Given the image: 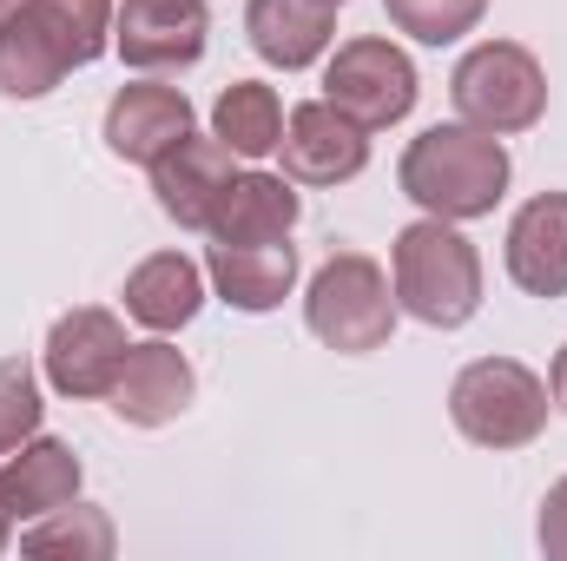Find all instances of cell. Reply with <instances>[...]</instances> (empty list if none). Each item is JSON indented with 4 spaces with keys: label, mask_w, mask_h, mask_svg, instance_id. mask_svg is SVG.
Masks as SVG:
<instances>
[{
    "label": "cell",
    "mask_w": 567,
    "mask_h": 561,
    "mask_svg": "<svg viewBox=\"0 0 567 561\" xmlns=\"http://www.w3.org/2000/svg\"><path fill=\"white\" fill-rule=\"evenodd\" d=\"M113 47V0H20L0 20V93L40 100Z\"/></svg>",
    "instance_id": "6da1fadb"
},
{
    "label": "cell",
    "mask_w": 567,
    "mask_h": 561,
    "mask_svg": "<svg viewBox=\"0 0 567 561\" xmlns=\"http://www.w3.org/2000/svg\"><path fill=\"white\" fill-rule=\"evenodd\" d=\"M508 145L482 126H429L423 140H410L403 152V192L423 205L429 218H488L508 192Z\"/></svg>",
    "instance_id": "7a4b0ae2"
},
{
    "label": "cell",
    "mask_w": 567,
    "mask_h": 561,
    "mask_svg": "<svg viewBox=\"0 0 567 561\" xmlns=\"http://www.w3.org/2000/svg\"><path fill=\"white\" fill-rule=\"evenodd\" d=\"M390 290L429 330H462L482 310V258L449 218H416L390 245Z\"/></svg>",
    "instance_id": "3957f363"
},
{
    "label": "cell",
    "mask_w": 567,
    "mask_h": 561,
    "mask_svg": "<svg viewBox=\"0 0 567 561\" xmlns=\"http://www.w3.org/2000/svg\"><path fill=\"white\" fill-rule=\"evenodd\" d=\"M303 324L317 344L343 350V357H370L390 344L396 330V297H390V278L377 258L363 252H330L317 265V278L303 290Z\"/></svg>",
    "instance_id": "277c9868"
},
{
    "label": "cell",
    "mask_w": 567,
    "mask_h": 561,
    "mask_svg": "<svg viewBox=\"0 0 567 561\" xmlns=\"http://www.w3.org/2000/svg\"><path fill=\"white\" fill-rule=\"evenodd\" d=\"M449 100L462 113V126H482V133H528L542 113H548V73L528 47L515 40H482L462 53V67L449 73Z\"/></svg>",
    "instance_id": "5b68a950"
},
{
    "label": "cell",
    "mask_w": 567,
    "mask_h": 561,
    "mask_svg": "<svg viewBox=\"0 0 567 561\" xmlns=\"http://www.w3.org/2000/svg\"><path fill=\"white\" fill-rule=\"evenodd\" d=\"M449 417L482 449H528L548 429V384L515 357H482L455 377Z\"/></svg>",
    "instance_id": "8992f818"
},
{
    "label": "cell",
    "mask_w": 567,
    "mask_h": 561,
    "mask_svg": "<svg viewBox=\"0 0 567 561\" xmlns=\"http://www.w3.org/2000/svg\"><path fill=\"white\" fill-rule=\"evenodd\" d=\"M323 100L337 113H350L363 133H383V126L410 120V106H416V67H410L403 47L377 40V33L343 40L330 53V67H323Z\"/></svg>",
    "instance_id": "52a82bcc"
},
{
    "label": "cell",
    "mask_w": 567,
    "mask_h": 561,
    "mask_svg": "<svg viewBox=\"0 0 567 561\" xmlns=\"http://www.w3.org/2000/svg\"><path fill=\"white\" fill-rule=\"evenodd\" d=\"M212 13L205 0H120L113 7V47L133 73H185L205 60Z\"/></svg>",
    "instance_id": "ba28073f"
},
{
    "label": "cell",
    "mask_w": 567,
    "mask_h": 561,
    "mask_svg": "<svg viewBox=\"0 0 567 561\" xmlns=\"http://www.w3.org/2000/svg\"><path fill=\"white\" fill-rule=\"evenodd\" d=\"M126 350H133L126 324L100 304H80V310L53 317V330H47V384L60 397H106Z\"/></svg>",
    "instance_id": "9c48e42d"
},
{
    "label": "cell",
    "mask_w": 567,
    "mask_h": 561,
    "mask_svg": "<svg viewBox=\"0 0 567 561\" xmlns=\"http://www.w3.org/2000/svg\"><path fill=\"white\" fill-rule=\"evenodd\" d=\"M278 152H284V178H297V185H350L370 165V133L350 113H337L330 100H303L284 120Z\"/></svg>",
    "instance_id": "30bf717a"
},
{
    "label": "cell",
    "mask_w": 567,
    "mask_h": 561,
    "mask_svg": "<svg viewBox=\"0 0 567 561\" xmlns=\"http://www.w3.org/2000/svg\"><path fill=\"white\" fill-rule=\"evenodd\" d=\"M231 178H238V152L218 140V133H212V140L185 133L178 145H165V152L152 159L158 212L178 218L185 232H212V212H218V198L231 192Z\"/></svg>",
    "instance_id": "8fae6325"
},
{
    "label": "cell",
    "mask_w": 567,
    "mask_h": 561,
    "mask_svg": "<svg viewBox=\"0 0 567 561\" xmlns=\"http://www.w3.org/2000/svg\"><path fill=\"white\" fill-rule=\"evenodd\" d=\"M192 390H198V377H192V364H185V350H172V344H133L126 350V364H120V377H113V417L133 422V429H165L172 417H185L192 410Z\"/></svg>",
    "instance_id": "7c38bea8"
},
{
    "label": "cell",
    "mask_w": 567,
    "mask_h": 561,
    "mask_svg": "<svg viewBox=\"0 0 567 561\" xmlns=\"http://www.w3.org/2000/svg\"><path fill=\"white\" fill-rule=\"evenodd\" d=\"M80 496V456L60 436H27L13 456H0V509L13 522H40Z\"/></svg>",
    "instance_id": "4fadbf2b"
},
{
    "label": "cell",
    "mask_w": 567,
    "mask_h": 561,
    "mask_svg": "<svg viewBox=\"0 0 567 561\" xmlns=\"http://www.w3.org/2000/svg\"><path fill=\"white\" fill-rule=\"evenodd\" d=\"M185 133H192V100L178 86L140 80V86H120L113 106H106V145L126 165H152L165 145H178Z\"/></svg>",
    "instance_id": "5bb4252c"
},
{
    "label": "cell",
    "mask_w": 567,
    "mask_h": 561,
    "mask_svg": "<svg viewBox=\"0 0 567 561\" xmlns=\"http://www.w3.org/2000/svg\"><path fill=\"white\" fill-rule=\"evenodd\" d=\"M508 278L528 297H567V192H542L508 225Z\"/></svg>",
    "instance_id": "9a60e30c"
},
{
    "label": "cell",
    "mask_w": 567,
    "mask_h": 561,
    "mask_svg": "<svg viewBox=\"0 0 567 561\" xmlns=\"http://www.w3.org/2000/svg\"><path fill=\"white\" fill-rule=\"evenodd\" d=\"M303 198H297V178H278V172H238L231 192L218 198L212 212V245H271V238H290Z\"/></svg>",
    "instance_id": "2e32d148"
},
{
    "label": "cell",
    "mask_w": 567,
    "mask_h": 561,
    "mask_svg": "<svg viewBox=\"0 0 567 561\" xmlns=\"http://www.w3.org/2000/svg\"><path fill=\"white\" fill-rule=\"evenodd\" d=\"M245 33H251L258 60L297 73V67H310V60L330 53V40H337V7H330V0H251V7H245Z\"/></svg>",
    "instance_id": "e0dca14e"
},
{
    "label": "cell",
    "mask_w": 567,
    "mask_h": 561,
    "mask_svg": "<svg viewBox=\"0 0 567 561\" xmlns=\"http://www.w3.org/2000/svg\"><path fill=\"white\" fill-rule=\"evenodd\" d=\"M205 272L218 284V297L231 310H278L297 284V245L271 238V245H212Z\"/></svg>",
    "instance_id": "ac0fdd59"
},
{
    "label": "cell",
    "mask_w": 567,
    "mask_h": 561,
    "mask_svg": "<svg viewBox=\"0 0 567 561\" xmlns=\"http://www.w3.org/2000/svg\"><path fill=\"white\" fill-rule=\"evenodd\" d=\"M205 304V272L185 252H158L126 278V317H140L145 330H185Z\"/></svg>",
    "instance_id": "d6986e66"
},
{
    "label": "cell",
    "mask_w": 567,
    "mask_h": 561,
    "mask_svg": "<svg viewBox=\"0 0 567 561\" xmlns=\"http://www.w3.org/2000/svg\"><path fill=\"white\" fill-rule=\"evenodd\" d=\"M212 133L231 145L238 159H265L284 140V100L265 80H231L212 106Z\"/></svg>",
    "instance_id": "ffe728a7"
},
{
    "label": "cell",
    "mask_w": 567,
    "mask_h": 561,
    "mask_svg": "<svg viewBox=\"0 0 567 561\" xmlns=\"http://www.w3.org/2000/svg\"><path fill=\"white\" fill-rule=\"evenodd\" d=\"M113 516L106 509H93V502H66V509H53V516H40L27 536H20V549L40 561H106L113 555Z\"/></svg>",
    "instance_id": "44dd1931"
},
{
    "label": "cell",
    "mask_w": 567,
    "mask_h": 561,
    "mask_svg": "<svg viewBox=\"0 0 567 561\" xmlns=\"http://www.w3.org/2000/svg\"><path fill=\"white\" fill-rule=\"evenodd\" d=\"M383 13H390L396 33H410L423 47H449V40H462V33L482 27L488 0H383Z\"/></svg>",
    "instance_id": "7402d4cb"
},
{
    "label": "cell",
    "mask_w": 567,
    "mask_h": 561,
    "mask_svg": "<svg viewBox=\"0 0 567 561\" xmlns=\"http://www.w3.org/2000/svg\"><path fill=\"white\" fill-rule=\"evenodd\" d=\"M40 384L20 357H0V456H13L33 429H40Z\"/></svg>",
    "instance_id": "603a6c76"
},
{
    "label": "cell",
    "mask_w": 567,
    "mask_h": 561,
    "mask_svg": "<svg viewBox=\"0 0 567 561\" xmlns=\"http://www.w3.org/2000/svg\"><path fill=\"white\" fill-rule=\"evenodd\" d=\"M542 549L555 561H567V476L542 496Z\"/></svg>",
    "instance_id": "cb8c5ba5"
},
{
    "label": "cell",
    "mask_w": 567,
    "mask_h": 561,
    "mask_svg": "<svg viewBox=\"0 0 567 561\" xmlns=\"http://www.w3.org/2000/svg\"><path fill=\"white\" fill-rule=\"evenodd\" d=\"M548 397H555V410H567V344L555 357V370H548Z\"/></svg>",
    "instance_id": "d4e9b609"
},
{
    "label": "cell",
    "mask_w": 567,
    "mask_h": 561,
    "mask_svg": "<svg viewBox=\"0 0 567 561\" xmlns=\"http://www.w3.org/2000/svg\"><path fill=\"white\" fill-rule=\"evenodd\" d=\"M7 529H13V516H7V509H0V549H7Z\"/></svg>",
    "instance_id": "484cf974"
},
{
    "label": "cell",
    "mask_w": 567,
    "mask_h": 561,
    "mask_svg": "<svg viewBox=\"0 0 567 561\" xmlns=\"http://www.w3.org/2000/svg\"><path fill=\"white\" fill-rule=\"evenodd\" d=\"M13 7H20V0H0V20H7V13H13Z\"/></svg>",
    "instance_id": "4316f807"
},
{
    "label": "cell",
    "mask_w": 567,
    "mask_h": 561,
    "mask_svg": "<svg viewBox=\"0 0 567 561\" xmlns=\"http://www.w3.org/2000/svg\"><path fill=\"white\" fill-rule=\"evenodd\" d=\"M330 7H343V0H330Z\"/></svg>",
    "instance_id": "83f0119b"
}]
</instances>
